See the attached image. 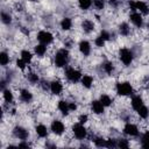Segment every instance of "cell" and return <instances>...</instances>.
Returning <instances> with one entry per match:
<instances>
[{"label": "cell", "mask_w": 149, "mask_h": 149, "mask_svg": "<svg viewBox=\"0 0 149 149\" xmlns=\"http://www.w3.org/2000/svg\"><path fill=\"white\" fill-rule=\"evenodd\" d=\"M69 58H70V54L68 49H59L55 54V57H54L55 65L57 68H64L69 63Z\"/></svg>", "instance_id": "cell-1"}, {"label": "cell", "mask_w": 149, "mask_h": 149, "mask_svg": "<svg viewBox=\"0 0 149 149\" xmlns=\"http://www.w3.org/2000/svg\"><path fill=\"white\" fill-rule=\"evenodd\" d=\"M119 59L121 61V63L126 66L130 65L133 59H134V54L130 49L128 48H121L119 51Z\"/></svg>", "instance_id": "cell-2"}, {"label": "cell", "mask_w": 149, "mask_h": 149, "mask_svg": "<svg viewBox=\"0 0 149 149\" xmlns=\"http://www.w3.org/2000/svg\"><path fill=\"white\" fill-rule=\"evenodd\" d=\"M116 93L121 97H126V95H130L133 93V86L128 81H120L116 84Z\"/></svg>", "instance_id": "cell-3"}, {"label": "cell", "mask_w": 149, "mask_h": 149, "mask_svg": "<svg viewBox=\"0 0 149 149\" xmlns=\"http://www.w3.org/2000/svg\"><path fill=\"white\" fill-rule=\"evenodd\" d=\"M72 133L77 140H85L87 136V130H86L85 126L80 122L72 125Z\"/></svg>", "instance_id": "cell-4"}, {"label": "cell", "mask_w": 149, "mask_h": 149, "mask_svg": "<svg viewBox=\"0 0 149 149\" xmlns=\"http://www.w3.org/2000/svg\"><path fill=\"white\" fill-rule=\"evenodd\" d=\"M65 77H66V79H68L69 81L76 84V83H78V81L81 79L83 76H81V73H80L79 70H77V69H74V68H68V69L65 70Z\"/></svg>", "instance_id": "cell-5"}, {"label": "cell", "mask_w": 149, "mask_h": 149, "mask_svg": "<svg viewBox=\"0 0 149 149\" xmlns=\"http://www.w3.org/2000/svg\"><path fill=\"white\" fill-rule=\"evenodd\" d=\"M36 37H37V41H38L40 43L45 44V45L52 43V41H54V35H52L51 33L47 31V30H41V31H38Z\"/></svg>", "instance_id": "cell-6"}, {"label": "cell", "mask_w": 149, "mask_h": 149, "mask_svg": "<svg viewBox=\"0 0 149 149\" xmlns=\"http://www.w3.org/2000/svg\"><path fill=\"white\" fill-rule=\"evenodd\" d=\"M50 129L56 135H62L65 132V125L61 120H54L50 125Z\"/></svg>", "instance_id": "cell-7"}, {"label": "cell", "mask_w": 149, "mask_h": 149, "mask_svg": "<svg viewBox=\"0 0 149 149\" xmlns=\"http://www.w3.org/2000/svg\"><path fill=\"white\" fill-rule=\"evenodd\" d=\"M13 134H14V136H15L16 139L22 140V141H26V140L29 137L28 130H27L24 127H22V126H15L14 129H13Z\"/></svg>", "instance_id": "cell-8"}, {"label": "cell", "mask_w": 149, "mask_h": 149, "mask_svg": "<svg viewBox=\"0 0 149 149\" xmlns=\"http://www.w3.org/2000/svg\"><path fill=\"white\" fill-rule=\"evenodd\" d=\"M123 133L126 135H129V136H139L140 134V130L137 128L136 125L134 123H130V122H127L123 127Z\"/></svg>", "instance_id": "cell-9"}, {"label": "cell", "mask_w": 149, "mask_h": 149, "mask_svg": "<svg viewBox=\"0 0 149 149\" xmlns=\"http://www.w3.org/2000/svg\"><path fill=\"white\" fill-rule=\"evenodd\" d=\"M49 88H50V91H51L52 94L59 95V94H62V92H63V84H62L59 80H52V81L50 83Z\"/></svg>", "instance_id": "cell-10"}, {"label": "cell", "mask_w": 149, "mask_h": 149, "mask_svg": "<svg viewBox=\"0 0 149 149\" xmlns=\"http://www.w3.org/2000/svg\"><path fill=\"white\" fill-rule=\"evenodd\" d=\"M129 19H130L132 23H133L135 27H137V28H142V26H143V19H142V15H141V13H137V12H133V13L130 14Z\"/></svg>", "instance_id": "cell-11"}, {"label": "cell", "mask_w": 149, "mask_h": 149, "mask_svg": "<svg viewBox=\"0 0 149 149\" xmlns=\"http://www.w3.org/2000/svg\"><path fill=\"white\" fill-rule=\"evenodd\" d=\"M78 48H79L80 54H81V55H84V56H88V55L91 54V50H92L90 42H88V41H86V40L80 41V42H79V44H78Z\"/></svg>", "instance_id": "cell-12"}, {"label": "cell", "mask_w": 149, "mask_h": 149, "mask_svg": "<svg viewBox=\"0 0 149 149\" xmlns=\"http://www.w3.org/2000/svg\"><path fill=\"white\" fill-rule=\"evenodd\" d=\"M91 108H92V112L95 114H102L105 112V106L101 104L100 100H93L91 102Z\"/></svg>", "instance_id": "cell-13"}, {"label": "cell", "mask_w": 149, "mask_h": 149, "mask_svg": "<svg viewBox=\"0 0 149 149\" xmlns=\"http://www.w3.org/2000/svg\"><path fill=\"white\" fill-rule=\"evenodd\" d=\"M135 10H139L140 13H142L144 15L149 14V7H148V5L144 1H142V0H136L135 1Z\"/></svg>", "instance_id": "cell-14"}, {"label": "cell", "mask_w": 149, "mask_h": 149, "mask_svg": "<svg viewBox=\"0 0 149 149\" xmlns=\"http://www.w3.org/2000/svg\"><path fill=\"white\" fill-rule=\"evenodd\" d=\"M20 99L23 102H30L33 100V93L27 88H22L20 91Z\"/></svg>", "instance_id": "cell-15"}, {"label": "cell", "mask_w": 149, "mask_h": 149, "mask_svg": "<svg viewBox=\"0 0 149 149\" xmlns=\"http://www.w3.org/2000/svg\"><path fill=\"white\" fill-rule=\"evenodd\" d=\"M81 28H83L84 33L90 34L91 31H93V30H94V23H93V21H91V20L86 19V20H84V21L81 22Z\"/></svg>", "instance_id": "cell-16"}, {"label": "cell", "mask_w": 149, "mask_h": 149, "mask_svg": "<svg viewBox=\"0 0 149 149\" xmlns=\"http://www.w3.org/2000/svg\"><path fill=\"white\" fill-rule=\"evenodd\" d=\"M57 108L58 111L63 114V115H68L69 112H70V108H69V102L65 101V100H59L58 104H57Z\"/></svg>", "instance_id": "cell-17"}, {"label": "cell", "mask_w": 149, "mask_h": 149, "mask_svg": "<svg viewBox=\"0 0 149 149\" xmlns=\"http://www.w3.org/2000/svg\"><path fill=\"white\" fill-rule=\"evenodd\" d=\"M35 132H36V134H37L38 137L44 139V137L48 136V128H47V126H44L43 123L37 125V126L35 127Z\"/></svg>", "instance_id": "cell-18"}, {"label": "cell", "mask_w": 149, "mask_h": 149, "mask_svg": "<svg viewBox=\"0 0 149 149\" xmlns=\"http://www.w3.org/2000/svg\"><path fill=\"white\" fill-rule=\"evenodd\" d=\"M80 83L85 88H91L93 85V77L90 74H84L80 79Z\"/></svg>", "instance_id": "cell-19"}, {"label": "cell", "mask_w": 149, "mask_h": 149, "mask_svg": "<svg viewBox=\"0 0 149 149\" xmlns=\"http://www.w3.org/2000/svg\"><path fill=\"white\" fill-rule=\"evenodd\" d=\"M130 105H132V108L137 111L142 105H143V99L140 97V95H134L130 100Z\"/></svg>", "instance_id": "cell-20"}, {"label": "cell", "mask_w": 149, "mask_h": 149, "mask_svg": "<svg viewBox=\"0 0 149 149\" xmlns=\"http://www.w3.org/2000/svg\"><path fill=\"white\" fill-rule=\"evenodd\" d=\"M34 52H35L38 57H43V56L47 54V45H45V44H42V43L35 45V47H34Z\"/></svg>", "instance_id": "cell-21"}, {"label": "cell", "mask_w": 149, "mask_h": 149, "mask_svg": "<svg viewBox=\"0 0 149 149\" xmlns=\"http://www.w3.org/2000/svg\"><path fill=\"white\" fill-rule=\"evenodd\" d=\"M119 33L122 35V36H128L130 34V27L127 22H122L119 24Z\"/></svg>", "instance_id": "cell-22"}, {"label": "cell", "mask_w": 149, "mask_h": 149, "mask_svg": "<svg viewBox=\"0 0 149 149\" xmlns=\"http://www.w3.org/2000/svg\"><path fill=\"white\" fill-rule=\"evenodd\" d=\"M102 70H104L107 74H112V73L114 72V70H115V66H114V64H113L111 61H106V62L102 64Z\"/></svg>", "instance_id": "cell-23"}, {"label": "cell", "mask_w": 149, "mask_h": 149, "mask_svg": "<svg viewBox=\"0 0 149 149\" xmlns=\"http://www.w3.org/2000/svg\"><path fill=\"white\" fill-rule=\"evenodd\" d=\"M61 28L63 30H70L72 28V20L70 17H64L61 21Z\"/></svg>", "instance_id": "cell-24"}, {"label": "cell", "mask_w": 149, "mask_h": 149, "mask_svg": "<svg viewBox=\"0 0 149 149\" xmlns=\"http://www.w3.org/2000/svg\"><path fill=\"white\" fill-rule=\"evenodd\" d=\"M136 112H137V114L141 119H148V116H149V108L144 105H142Z\"/></svg>", "instance_id": "cell-25"}, {"label": "cell", "mask_w": 149, "mask_h": 149, "mask_svg": "<svg viewBox=\"0 0 149 149\" xmlns=\"http://www.w3.org/2000/svg\"><path fill=\"white\" fill-rule=\"evenodd\" d=\"M99 100L101 101V104H102L105 107H109V106L112 105V101H113V99H112L108 94H101L100 98H99Z\"/></svg>", "instance_id": "cell-26"}, {"label": "cell", "mask_w": 149, "mask_h": 149, "mask_svg": "<svg viewBox=\"0 0 149 149\" xmlns=\"http://www.w3.org/2000/svg\"><path fill=\"white\" fill-rule=\"evenodd\" d=\"M92 3H93L92 0H78V6H79V8L83 9V10L90 9L91 6H92Z\"/></svg>", "instance_id": "cell-27"}, {"label": "cell", "mask_w": 149, "mask_h": 149, "mask_svg": "<svg viewBox=\"0 0 149 149\" xmlns=\"http://www.w3.org/2000/svg\"><path fill=\"white\" fill-rule=\"evenodd\" d=\"M141 147L142 148H149V130L144 132L141 136Z\"/></svg>", "instance_id": "cell-28"}, {"label": "cell", "mask_w": 149, "mask_h": 149, "mask_svg": "<svg viewBox=\"0 0 149 149\" xmlns=\"http://www.w3.org/2000/svg\"><path fill=\"white\" fill-rule=\"evenodd\" d=\"M21 58H22L27 64H29V63L31 62V59H33V55H31V52L28 51V50H22V51H21Z\"/></svg>", "instance_id": "cell-29"}, {"label": "cell", "mask_w": 149, "mask_h": 149, "mask_svg": "<svg viewBox=\"0 0 149 149\" xmlns=\"http://www.w3.org/2000/svg\"><path fill=\"white\" fill-rule=\"evenodd\" d=\"M27 79H28V81H29L30 84H37V83L40 81V77H38V74L35 73V72H29V73L27 74Z\"/></svg>", "instance_id": "cell-30"}, {"label": "cell", "mask_w": 149, "mask_h": 149, "mask_svg": "<svg viewBox=\"0 0 149 149\" xmlns=\"http://www.w3.org/2000/svg\"><path fill=\"white\" fill-rule=\"evenodd\" d=\"M3 99H5V101L6 102H12L13 101V99H14V97H13V93H12V91L10 90H8V88H5L3 91Z\"/></svg>", "instance_id": "cell-31"}, {"label": "cell", "mask_w": 149, "mask_h": 149, "mask_svg": "<svg viewBox=\"0 0 149 149\" xmlns=\"http://www.w3.org/2000/svg\"><path fill=\"white\" fill-rule=\"evenodd\" d=\"M8 63H9V56H8V54L5 52V51L0 52V64L2 66H6Z\"/></svg>", "instance_id": "cell-32"}, {"label": "cell", "mask_w": 149, "mask_h": 149, "mask_svg": "<svg viewBox=\"0 0 149 149\" xmlns=\"http://www.w3.org/2000/svg\"><path fill=\"white\" fill-rule=\"evenodd\" d=\"M1 21H2V23H5V24H10V22H12V16H10L8 13L2 12V13H1Z\"/></svg>", "instance_id": "cell-33"}, {"label": "cell", "mask_w": 149, "mask_h": 149, "mask_svg": "<svg viewBox=\"0 0 149 149\" xmlns=\"http://www.w3.org/2000/svg\"><path fill=\"white\" fill-rule=\"evenodd\" d=\"M93 142H94V144L97 146V147H106V140L105 139H102V137H94L93 139Z\"/></svg>", "instance_id": "cell-34"}, {"label": "cell", "mask_w": 149, "mask_h": 149, "mask_svg": "<svg viewBox=\"0 0 149 149\" xmlns=\"http://www.w3.org/2000/svg\"><path fill=\"white\" fill-rule=\"evenodd\" d=\"M93 6L95 9L101 10L105 7V0H93Z\"/></svg>", "instance_id": "cell-35"}, {"label": "cell", "mask_w": 149, "mask_h": 149, "mask_svg": "<svg viewBox=\"0 0 149 149\" xmlns=\"http://www.w3.org/2000/svg\"><path fill=\"white\" fill-rule=\"evenodd\" d=\"M105 43H106V41L99 35L98 37H95V40H94V44H95V47H98V48H101V47H104L105 45Z\"/></svg>", "instance_id": "cell-36"}, {"label": "cell", "mask_w": 149, "mask_h": 149, "mask_svg": "<svg viewBox=\"0 0 149 149\" xmlns=\"http://www.w3.org/2000/svg\"><path fill=\"white\" fill-rule=\"evenodd\" d=\"M106 147L107 148H115V147H118V140H115V139L106 140Z\"/></svg>", "instance_id": "cell-37"}, {"label": "cell", "mask_w": 149, "mask_h": 149, "mask_svg": "<svg viewBox=\"0 0 149 149\" xmlns=\"http://www.w3.org/2000/svg\"><path fill=\"white\" fill-rule=\"evenodd\" d=\"M118 147L119 148H128L129 141L127 139H120V140H118Z\"/></svg>", "instance_id": "cell-38"}, {"label": "cell", "mask_w": 149, "mask_h": 149, "mask_svg": "<svg viewBox=\"0 0 149 149\" xmlns=\"http://www.w3.org/2000/svg\"><path fill=\"white\" fill-rule=\"evenodd\" d=\"M26 65H27V63H26L22 58H20V59H17V61H16V66H17L19 69L24 70V69H26Z\"/></svg>", "instance_id": "cell-39"}, {"label": "cell", "mask_w": 149, "mask_h": 149, "mask_svg": "<svg viewBox=\"0 0 149 149\" xmlns=\"http://www.w3.org/2000/svg\"><path fill=\"white\" fill-rule=\"evenodd\" d=\"M78 121H79L80 123L85 125V123L88 121V115H87V114H80L79 118H78Z\"/></svg>", "instance_id": "cell-40"}, {"label": "cell", "mask_w": 149, "mask_h": 149, "mask_svg": "<svg viewBox=\"0 0 149 149\" xmlns=\"http://www.w3.org/2000/svg\"><path fill=\"white\" fill-rule=\"evenodd\" d=\"M100 36H101L105 41H109V38H111V34H109L107 30H102V31L100 33Z\"/></svg>", "instance_id": "cell-41"}, {"label": "cell", "mask_w": 149, "mask_h": 149, "mask_svg": "<svg viewBox=\"0 0 149 149\" xmlns=\"http://www.w3.org/2000/svg\"><path fill=\"white\" fill-rule=\"evenodd\" d=\"M69 108H70V112H74L77 109V104L76 102H69Z\"/></svg>", "instance_id": "cell-42"}, {"label": "cell", "mask_w": 149, "mask_h": 149, "mask_svg": "<svg viewBox=\"0 0 149 149\" xmlns=\"http://www.w3.org/2000/svg\"><path fill=\"white\" fill-rule=\"evenodd\" d=\"M108 3H109L112 7H118L119 1H118V0H108Z\"/></svg>", "instance_id": "cell-43"}, {"label": "cell", "mask_w": 149, "mask_h": 149, "mask_svg": "<svg viewBox=\"0 0 149 149\" xmlns=\"http://www.w3.org/2000/svg\"><path fill=\"white\" fill-rule=\"evenodd\" d=\"M17 147H23V148H28V147H29V143H27V142H20Z\"/></svg>", "instance_id": "cell-44"}, {"label": "cell", "mask_w": 149, "mask_h": 149, "mask_svg": "<svg viewBox=\"0 0 149 149\" xmlns=\"http://www.w3.org/2000/svg\"><path fill=\"white\" fill-rule=\"evenodd\" d=\"M148 1H149V0H148Z\"/></svg>", "instance_id": "cell-45"}]
</instances>
